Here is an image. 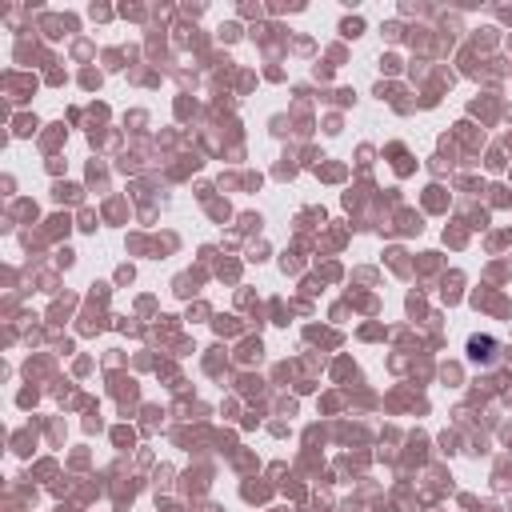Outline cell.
Returning <instances> with one entry per match:
<instances>
[{"mask_svg": "<svg viewBox=\"0 0 512 512\" xmlns=\"http://www.w3.org/2000/svg\"><path fill=\"white\" fill-rule=\"evenodd\" d=\"M468 356H472L476 364H492V360H496V340L472 336V340H468Z\"/></svg>", "mask_w": 512, "mask_h": 512, "instance_id": "obj_1", "label": "cell"}]
</instances>
